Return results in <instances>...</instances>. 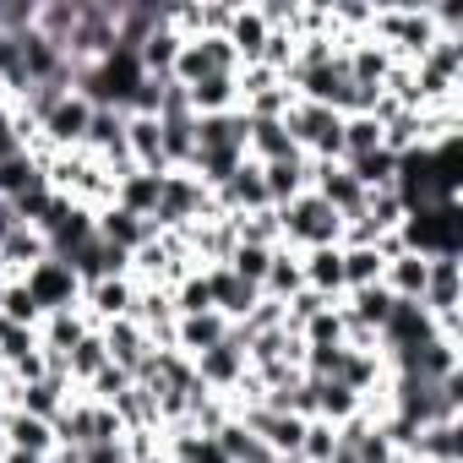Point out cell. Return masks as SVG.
<instances>
[{
    "mask_svg": "<svg viewBox=\"0 0 463 463\" xmlns=\"http://www.w3.org/2000/svg\"><path fill=\"white\" fill-rule=\"evenodd\" d=\"M126 158H131V169L169 175V164H164V126H158V115H126Z\"/></svg>",
    "mask_w": 463,
    "mask_h": 463,
    "instance_id": "cell-12",
    "label": "cell"
},
{
    "mask_svg": "<svg viewBox=\"0 0 463 463\" xmlns=\"http://www.w3.org/2000/svg\"><path fill=\"white\" fill-rule=\"evenodd\" d=\"M333 452H338V425L306 420V436H300V458H295V463H327Z\"/></svg>",
    "mask_w": 463,
    "mask_h": 463,
    "instance_id": "cell-43",
    "label": "cell"
},
{
    "mask_svg": "<svg viewBox=\"0 0 463 463\" xmlns=\"http://www.w3.org/2000/svg\"><path fill=\"white\" fill-rule=\"evenodd\" d=\"M382 289H387L392 300H420V295H425V257H414V251L392 257V262L382 268Z\"/></svg>",
    "mask_w": 463,
    "mask_h": 463,
    "instance_id": "cell-30",
    "label": "cell"
},
{
    "mask_svg": "<svg viewBox=\"0 0 463 463\" xmlns=\"http://www.w3.org/2000/svg\"><path fill=\"white\" fill-rule=\"evenodd\" d=\"M398 241L414 257H463V202H436L414 207L398 223Z\"/></svg>",
    "mask_w": 463,
    "mask_h": 463,
    "instance_id": "cell-2",
    "label": "cell"
},
{
    "mask_svg": "<svg viewBox=\"0 0 463 463\" xmlns=\"http://www.w3.org/2000/svg\"><path fill=\"white\" fill-rule=\"evenodd\" d=\"M344 169L354 175V185H360V191H387V185L398 180V158H392L387 147H376V153H360V158H349Z\"/></svg>",
    "mask_w": 463,
    "mask_h": 463,
    "instance_id": "cell-33",
    "label": "cell"
},
{
    "mask_svg": "<svg viewBox=\"0 0 463 463\" xmlns=\"http://www.w3.org/2000/svg\"><path fill=\"white\" fill-rule=\"evenodd\" d=\"M12 229H17V218H12V207H6V202H0V241H6Z\"/></svg>",
    "mask_w": 463,
    "mask_h": 463,
    "instance_id": "cell-47",
    "label": "cell"
},
{
    "mask_svg": "<svg viewBox=\"0 0 463 463\" xmlns=\"http://www.w3.org/2000/svg\"><path fill=\"white\" fill-rule=\"evenodd\" d=\"M311 191L349 223V218H365V191L354 185V175L344 164H311Z\"/></svg>",
    "mask_w": 463,
    "mask_h": 463,
    "instance_id": "cell-9",
    "label": "cell"
},
{
    "mask_svg": "<svg viewBox=\"0 0 463 463\" xmlns=\"http://www.w3.org/2000/svg\"><path fill=\"white\" fill-rule=\"evenodd\" d=\"M218 207H213V191L196 180V175H185V169H169L164 175V185H158V207H153V235H164V229H191V223H202V218H213Z\"/></svg>",
    "mask_w": 463,
    "mask_h": 463,
    "instance_id": "cell-4",
    "label": "cell"
},
{
    "mask_svg": "<svg viewBox=\"0 0 463 463\" xmlns=\"http://www.w3.org/2000/svg\"><path fill=\"white\" fill-rule=\"evenodd\" d=\"M317 382V376H311ZM365 409V398L354 392V387H344V382H317V420H327V425H344V420H354Z\"/></svg>",
    "mask_w": 463,
    "mask_h": 463,
    "instance_id": "cell-32",
    "label": "cell"
},
{
    "mask_svg": "<svg viewBox=\"0 0 463 463\" xmlns=\"http://www.w3.org/2000/svg\"><path fill=\"white\" fill-rule=\"evenodd\" d=\"M158 185H164V175L120 169V175H115V207H126V213H137V218H153V207H158Z\"/></svg>",
    "mask_w": 463,
    "mask_h": 463,
    "instance_id": "cell-25",
    "label": "cell"
},
{
    "mask_svg": "<svg viewBox=\"0 0 463 463\" xmlns=\"http://www.w3.org/2000/svg\"><path fill=\"white\" fill-rule=\"evenodd\" d=\"M409 218V207H403V196L387 185V191H365V223L376 229V235H387V229H398Z\"/></svg>",
    "mask_w": 463,
    "mask_h": 463,
    "instance_id": "cell-38",
    "label": "cell"
},
{
    "mask_svg": "<svg viewBox=\"0 0 463 463\" xmlns=\"http://www.w3.org/2000/svg\"><path fill=\"white\" fill-rule=\"evenodd\" d=\"M207 295H213V311H218V317H229V322H241V317L262 300V289H257V284L235 279L229 268H207Z\"/></svg>",
    "mask_w": 463,
    "mask_h": 463,
    "instance_id": "cell-19",
    "label": "cell"
},
{
    "mask_svg": "<svg viewBox=\"0 0 463 463\" xmlns=\"http://www.w3.org/2000/svg\"><path fill=\"white\" fill-rule=\"evenodd\" d=\"M82 463H131L126 441H99V447H82Z\"/></svg>",
    "mask_w": 463,
    "mask_h": 463,
    "instance_id": "cell-46",
    "label": "cell"
},
{
    "mask_svg": "<svg viewBox=\"0 0 463 463\" xmlns=\"http://www.w3.org/2000/svg\"><path fill=\"white\" fill-rule=\"evenodd\" d=\"M376 147H382V126L371 115H344V164L360 153H376Z\"/></svg>",
    "mask_w": 463,
    "mask_h": 463,
    "instance_id": "cell-41",
    "label": "cell"
},
{
    "mask_svg": "<svg viewBox=\"0 0 463 463\" xmlns=\"http://www.w3.org/2000/svg\"><path fill=\"white\" fill-rule=\"evenodd\" d=\"M191 137H196V147H229V153H246L251 120H246L241 109H229V115H196Z\"/></svg>",
    "mask_w": 463,
    "mask_h": 463,
    "instance_id": "cell-22",
    "label": "cell"
},
{
    "mask_svg": "<svg viewBox=\"0 0 463 463\" xmlns=\"http://www.w3.org/2000/svg\"><path fill=\"white\" fill-rule=\"evenodd\" d=\"M104 365H109V354H104V338H99V327H93V333L66 354V376H71V387H88Z\"/></svg>",
    "mask_w": 463,
    "mask_h": 463,
    "instance_id": "cell-36",
    "label": "cell"
},
{
    "mask_svg": "<svg viewBox=\"0 0 463 463\" xmlns=\"http://www.w3.org/2000/svg\"><path fill=\"white\" fill-rule=\"evenodd\" d=\"M338 311H344V322H349V327L382 333V322H387V311H392V295H387L382 284H371V289H349V295L338 300Z\"/></svg>",
    "mask_w": 463,
    "mask_h": 463,
    "instance_id": "cell-26",
    "label": "cell"
},
{
    "mask_svg": "<svg viewBox=\"0 0 463 463\" xmlns=\"http://www.w3.org/2000/svg\"><path fill=\"white\" fill-rule=\"evenodd\" d=\"M420 306L430 317L463 311V257H425V295Z\"/></svg>",
    "mask_w": 463,
    "mask_h": 463,
    "instance_id": "cell-7",
    "label": "cell"
},
{
    "mask_svg": "<svg viewBox=\"0 0 463 463\" xmlns=\"http://www.w3.org/2000/svg\"><path fill=\"white\" fill-rule=\"evenodd\" d=\"M279 235H284L289 251H322V246H338L344 218L317 191H300L289 207H279Z\"/></svg>",
    "mask_w": 463,
    "mask_h": 463,
    "instance_id": "cell-3",
    "label": "cell"
},
{
    "mask_svg": "<svg viewBox=\"0 0 463 463\" xmlns=\"http://www.w3.org/2000/svg\"><path fill=\"white\" fill-rule=\"evenodd\" d=\"M50 257V241L39 235L33 223H17L6 241H0V268H6V279H23L28 268H39Z\"/></svg>",
    "mask_w": 463,
    "mask_h": 463,
    "instance_id": "cell-21",
    "label": "cell"
},
{
    "mask_svg": "<svg viewBox=\"0 0 463 463\" xmlns=\"http://www.w3.org/2000/svg\"><path fill=\"white\" fill-rule=\"evenodd\" d=\"M344 251V295L349 289H371V284H382V257H376V246H338Z\"/></svg>",
    "mask_w": 463,
    "mask_h": 463,
    "instance_id": "cell-35",
    "label": "cell"
},
{
    "mask_svg": "<svg viewBox=\"0 0 463 463\" xmlns=\"http://www.w3.org/2000/svg\"><path fill=\"white\" fill-rule=\"evenodd\" d=\"M268 23H262V6H235L229 12V28H223V44L235 50L241 66H257L262 61V44H268Z\"/></svg>",
    "mask_w": 463,
    "mask_h": 463,
    "instance_id": "cell-16",
    "label": "cell"
},
{
    "mask_svg": "<svg viewBox=\"0 0 463 463\" xmlns=\"http://www.w3.org/2000/svg\"><path fill=\"white\" fill-rule=\"evenodd\" d=\"M39 185H50L39 158L23 153V158H12V164H0V202H17V196H28V191H39Z\"/></svg>",
    "mask_w": 463,
    "mask_h": 463,
    "instance_id": "cell-34",
    "label": "cell"
},
{
    "mask_svg": "<svg viewBox=\"0 0 463 463\" xmlns=\"http://www.w3.org/2000/svg\"><path fill=\"white\" fill-rule=\"evenodd\" d=\"M223 338H229V317H218V311H202V317H180V322H175V349H180L185 360L207 354V349L223 344Z\"/></svg>",
    "mask_w": 463,
    "mask_h": 463,
    "instance_id": "cell-23",
    "label": "cell"
},
{
    "mask_svg": "<svg viewBox=\"0 0 463 463\" xmlns=\"http://www.w3.org/2000/svg\"><path fill=\"white\" fill-rule=\"evenodd\" d=\"M131 387V371H120V365H104L88 387H82V398H93V403H115L120 392Z\"/></svg>",
    "mask_w": 463,
    "mask_h": 463,
    "instance_id": "cell-44",
    "label": "cell"
},
{
    "mask_svg": "<svg viewBox=\"0 0 463 463\" xmlns=\"http://www.w3.org/2000/svg\"><path fill=\"white\" fill-rule=\"evenodd\" d=\"M0 436H6L12 452H33V458H55V447H61L50 420H33V414H23L12 403H0Z\"/></svg>",
    "mask_w": 463,
    "mask_h": 463,
    "instance_id": "cell-10",
    "label": "cell"
},
{
    "mask_svg": "<svg viewBox=\"0 0 463 463\" xmlns=\"http://www.w3.org/2000/svg\"><path fill=\"white\" fill-rule=\"evenodd\" d=\"M28 354H39V327H17V322H6L0 317V365H23Z\"/></svg>",
    "mask_w": 463,
    "mask_h": 463,
    "instance_id": "cell-40",
    "label": "cell"
},
{
    "mask_svg": "<svg viewBox=\"0 0 463 463\" xmlns=\"http://www.w3.org/2000/svg\"><path fill=\"white\" fill-rule=\"evenodd\" d=\"M300 279L311 295H322L327 306L344 300V251L338 246H322V251H300Z\"/></svg>",
    "mask_w": 463,
    "mask_h": 463,
    "instance_id": "cell-17",
    "label": "cell"
},
{
    "mask_svg": "<svg viewBox=\"0 0 463 463\" xmlns=\"http://www.w3.org/2000/svg\"><path fill=\"white\" fill-rule=\"evenodd\" d=\"M191 371H196V382L207 387V392H218V398H229L246 376H251V365H246V349L235 344V338H223V344H213L207 354H196L191 360Z\"/></svg>",
    "mask_w": 463,
    "mask_h": 463,
    "instance_id": "cell-6",
    "label": "cell"
},
{
    "mask_svg": "<svg viewBox=\"0 0 463 463\" xmlns=\"http://www.w3.org/2000/svg\"><path fill=\"white\" fill-rule=\"evenodd\" d=\"M371 39H376L392 61L414 66V61L436 44V6H376V12H371Z\"/></svg>",
    "mask_w": 463,
    "mask_h": 463,
    "instance_id": "cell-1",
    "label": "cell"
},
{
    "mask_svg": "<svg viewBox=\"0 0 463 463\" xmlns=\"http://www.w3.org/2000/svg\"><path fill=\"white\" fill-rule=\"evenodd\" d=\"M191 99V115H229L241 109V88H235V71H218V77H202L185 88Z\"/></svg>",
    "mask_w": 463,
    "mask_h": 463,
    "instance_id": "cell-24",
    "label": "cell"
},
{
    "mask_svg": "<svg viewBox=\"0 0 463 463\" xmlns=\"http://www.w3.org/2000/svg\"><path fill=\"white\" fill-rule=\"evenodd\" d=\"M0 104H6V93H0Z\"/></svg>",
    "mask_w": 463,
    "mask_h": 463,
    "instance_id": "cell-51",
    "label": "cell"
},
{
    "mask_svg": "<svg viewBox=\"0 0 463 463\" xmlns=\"http://www.w3.org/2000/svg\"><path fill=\"white\" fill-rule=\"evenodd\" d=\"M180 44H185V39H180V33H175L169 23H164V28H153V33H147V39L137 44L142 77H158V82H164V77L175 71V55H180Z\"/></svg>",
    "mask_w": 463,
    "mask_h": 463,
    "instance_id": "cell-28",
    "label": "cell"
},
{
    "mask_svg": "<svg viewBox=\"0 0 463 463\" xmlns=\"http://www.w3.org/2000/svg\"><path fill=\"white\" fill-rule=\"evenodd\" d=\"M327 463H360V458H354V452H349V447H338V452H333V458H327Z\"/></svg>",
    "mask_w": 463,
    "mask_h": 463,
    "instance_id": "cell-49",
    "label": "cell"
},
{
    "mask_svg": "<svg viewBox=\"0 0 463 463\" xmlns=\"http://www.w3.org/2000/svg\"><path fill=\"white\" fill-rule=\"evenodd\" d=\"M0 463H50V458H33V452H12L6 447V458H0Z\"/></svg>",
    "mask_w": 463,
    "mask_h": 463,
    "instance_id": "cell-48",
    "label": "cell"
},
{
    "mask_svg": "<svg viewBox=\"0 0 463 463\" xmlns=\"http://www.w3.org/2000/svg\"><path fill=\"white\" fill-rule=\"evenodd\" d=\"M88 333H93V322H88L82 306H71V311H50V317L39 322V349H44V354H71Z\"/></svg>",
    "mask_w": 463,
    "mask_h": 463,
    "instance_id": "cell-20",
    "label": "cell"
},
{
    "mask_svg": "<svg viewBox=\"0 0 463 463\" xmlns=\"http://www.w3.org/2000/svg\"><path fill=\"white\" fill-rule=\"evenodd\" d=\"M306 289V279H300V251H289V246H279L273 251V262H268V279H262V300H289V295H300Z\"/></svg>",
    "mask_w": 463,
    "mask_h": 463,
    "instance_id": "cell-29",
    "label": "cell"
},
{
    "mask_svg": "<svg viewBox=\"0 0 463 463\" xmlns=\"http://www.w3.org/2000/svg\"><path fill=\"white\" fill-rule=\"evenodd\" d=\"M235 241L241 246H262V251H279L284 235H279V207H262V213H235Z\"/></svg>",
    "mask_w": 463,
    "mask_h": 463,
    "instance_id": "cell-31",
    "label": "cell"
},
{
    "mask_svg": "<svg viewBox=\"0 0 463 463\" xmlns=\"http://www.w3.org/2000/svg\"><path fill=\"white\" fill-rule=\"evenodd\" d=\"M300 344H306V349H338V344H344V311H338V306H322V311L300 327Z\"/></svg>",
    "mask_w": 463,
    "mask_h": 463,
    "instance_id": "cell-39",
    "label": "cell"
},
{
    "mask_svg": "<svg viewBox=\"0 0 463 463\" xmlns=\"http://www.w3.org/2000/svg\"><path fill=\"white\" fill-rule=\"evenodd\" d=\"M322 306H327V300H322V295H311V289L289 295V300H284V327H289V333L300 338V327H306V322H311V317H317Z\"/></svg>",
    "mask_w": 463,
    "mask_h": 463,
    "instance_id": "cell-45",
    "label": "cell"
},
{
    "mask_svg": "<svg viewBox=\"0 0 463 463\" xmlns=\"http://www.w3.org/2000/svg\"><path fill=\"white\" fill-rule=\"evenodd\" d=\"M0 317L17 322V327H39L44 322V311L33 306V295H28L23 279H0Z\"/></svg>",
    "mask_w": 463,
    "mask_h": 463,
    "instance_id": "cell-37",
    "label": "cell"
},
{
    "mask_svg": "<svg viewBox=\"0 0 463 463\" xmlns=\"http://www.w3.org/2000/svg\"><path fill=\"white\" fill-rule=\"evenodd\" d=\"M403 463H463V420L420 425V436L409 441Z\"/></svg>",
    "mask_w": 463,
    "mask_h": 463,
    "instance_id": "cell-11",
    "label": "cell"
},
{
    "mask_svg": "<svg viewBox=\"0 0 463 463\" xmlns=\"http://www.w3.org/2000/svg\"><path fill=\"white\" fill-rule=\"evenodd\" d=\"M213 441H218V452H223L229 463H284V458H273V452H268V447H262L241 420H235V414H229V420L213 430Z\"/></svg>",
    "mask_w": 463,
    "mask_h": 463,
    "instance_id": "cell-27",
    "label": "cell"
},
{
    "mask_svg": "<svg viewBox=\"0 0 463 463\" xmlns=\"http://www.w3.org/2000/svg\"><path fill=\"white\" fill-rule=\"evenodd\" d=\"M99 338H104V354H109V365L131 371V382H137L142 360L153 354V338H147V333H142L131 317H120V322H104V327H99Z\"/></svg>",
    "mask_w": 463,
    "mask_h": 463,
    "instance_id": "cell-14",
    "label": "cell"
},
{
    "mask_svg": "<svg viewBox=\"0 0 463 463\" xmlns=\"http://www.w3.org/2000/svg\"><path fill=\"white\" fill-rule=\"evenodd\" d=\"M23 284H28V295H33V306H39L44 317H50V311H71V306H82V279H77L71 262H61V257H44L39 268H28Z\"/></svg>",
    "mask_w": 463,
    "mask_h": 463,
    "instance_id": "cell-5",
    "label": "cell"
},
{
    "mask_svg": "<svg viewBox=\"0 0 463 463\" xmlns=\"http://www.w3.org/2000/svg\"><path fill=\"white\" fill-rule=\"evenodd\" d=\"M93 235H99L104 246H115V251H126V257H131L137 246H147V241H153V223L109 202V207H99V213H93Z\"/></svg>",
    "mask_w": 463,
    "mask_h": 463,
    "instance_id": "cell-15",
    "label": "cell"
},
{
    "mask_svg": "<svg viewBox=\"0 0 463 463\" xmlns=\"http://www.w3.org/2000/svg\"><path fill=\"white\" fill-rule=\"evenodd\" d=\"M262 191H268V207H289L300 191H311V158L295 153V158L262 164Z\"/></svg>",
    "mask_w": 463,
    "mask_h": 463,
    "instance_id": "cell-18",
    "label": "cell"
},
{
    "mask_svg": "<svg viewBox=\"0 0 463 463\" xmlns=\"http://www.w3.org/2000/svg\"><path fill=\"white\" fill-rule=\"evenodd\" d=\"M169 300H175V317H202V311H213V295H207V273H185V279L169 289Z\"/></svg>",
    "mask_w": 463,
    "mask_h": 463,
    "instance_id": "cell-42",
    "label": "cell"
},
{
    "mask_svg": "<svg viewBox=\"0 0 463 463\" xmlns=\"http://www.w3.org/2000/svg\"><path fill=\"white\" fill-rule=\"evenodd\" d=\"M0 458H6V436H0Z\"/></svg>",
    "mask_w": 463,
    "mask_h": 463,
    "instance_id": "cell-50",
    "label": "cell"
},
{
    "mask_svg": "<svg viewBox=\"0 0 463 463\" xmlns=\"http://www.w3.org/2000/svg\"><path fill=\"white\" fill-rule=\"evenodd\" d=\"M131 306H137V284H131V279H99V284H82V311H88L93 327L131 317Z\"/></svg>",
    "mask_w": 463,
    "mask_h": 463,
    "instance_id": "cell-13",
    "label": "cell"
},
{
    "mask_svg": "<svg viewBox=\"0 0 463 463\" xmlns=\"http://www.w3.org/2000/svg\"><path fill=\"white\" fill-rule=\"evenodd\" d=\"M88 120H93V104H88V99H77V93H66V99L39 120V137H44L55 153H71V147H82Z\"/></svg>",
    "mask_w": 463,
    "mask_h": 463,
    "instance_id": "cell-8",
    "label": "cell"
}]
</instances>
